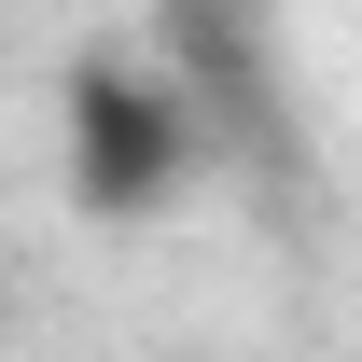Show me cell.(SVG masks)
Segmentation results:
<instances>
[{
  "mask_svg": "<svg viewBox=\"0 0 362 362\" xmlns=\"http://www.w3.org/2000/svg\"><path fill=\"white\" fill-rule=\"evenodd\" d=\"M181 153H195V126H181V98L168 84H139V70H84L70 84V195L84 209H153L181 181Z\"/></svg>",
  "mask_w": 362,
  "mask_h": 362,
  "instance_id": "1",
  "label": "cell"
}]
</instances>
